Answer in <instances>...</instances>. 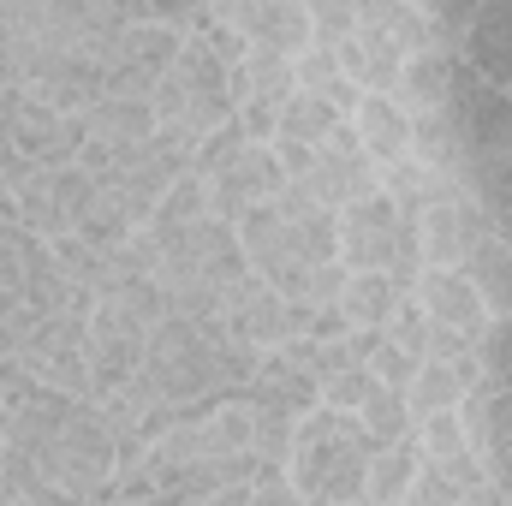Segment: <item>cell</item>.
I'll list each match as a JSON object with an SVG mask.
<instances>
[{
  "mask_svg": "<svg viewBox=\"0 0 512 506\" xmlns=\"http://www.w3.org/2000/svg\"><path fill=\"white\" fill-rule=\"evenodd\" d=\"M370 459H376V441L358 417H340L328 405L304 411L298 417V435H292V459H286V477L304 501L322 506H364V477H370Z\"/></svg>",
  "mask_w": 512,
  "mask_h": 506,
  "instance_id": "2",
  "label": "cell"
},
{
  "mask_svg": "<svg viewBox=\"0 0 512 506\" xmlns=\"http://www.w3.org/2000/svg\"><path fill=\"white\" fill-rule=\"evenodd\" d=\"M411 477H417V441L376 447V459H370V477H364V506H405Z\"/></svg>",
  "mask_w": 512,
  "mask_h": 506,
  "instance_id": "18",
  "label": "cell"
},
{
  "mask_svg": "<svg viewBox=\"0 0 512 506\" xmlns=\"http://www.w3.org/2000/svg\"><path fill=\"white\" fill-rule=\"evenodd\" d=\"M221 328H227L233 346H245L256 358L292 340V328H286V298H280L268 280H256V274H239L233 286H221Z\"/></svg>",
  "mask_w": 512,
  "mask_h": 506,
  "instance_id": "4",
  "label": "cell"
},
{
  "mask_svg": "<svg viewBox=\"0 0 512 506\" xmlns=\"http://www.w3.org/2000/svg\"><path fill=\"white\" fill-rule=\"evenodd\" d=\"M382 340L393 352H405V358H417L423 364V352H429V316H423V304L417 298H405L399 310H393V322L382 328Z\"/></svg>",
  "mask_w": 512,
  "mask_h": 506,
  "instance_id": "33",
  "label": "cell"
},
{
  "mask_svg": "<svg viewBox=\"0 0 512 506\" xmlns=\"http://www.w3.org/2000/svg\"><path fill=\"white\" fill-rule=\"evenodd\" d=\"M358 423L370 429V441H376V447H399V441H411V435H417V417H411L405 393H387V387H376V393L364 399Z\"/></svg>",
  "mask_w": 512,
  "mask_h": 506,
  "instance_id": "23",
  "label": "cell"
},
{
  "mask_svg": "<svg viewBox=\"0 0 512 506\" xmlns=\"http://www.w3.org/2000/svg\"><path fill=\"white\" fill-rule=\"evenodd\" d=\"M274 215H280L286 245H292V256H298L304 268L340 262V215H334V209H322L316 197H304L298 185H286V191L274 197Z\"/></svg>",
  "mask_w": 512,
  "mask_h": 506,
  "instance_id": "10",
  "label": "cell"
},
{
  "mask_svg": "<svg viewBox=\"0 0 512 506\" xmlns=\"http://www.w3.org/2000/svg\"><path fill=\"white\" fill-rule=\"evenodd\" d=\"M358 30H376V36H387V42H399L405 60L435 48V36H429V12L411 6V0H358Z\"/></svg>",
  "mask_w": 512,
  "mask_h": 506,
  "instance_id": "16",
  "label": "cell"
},
{
  "mask_svg": "<svg viewBox=\"0 0 512 506\" xmlns=\"http://www.w3.org/2000/svg\"><path fill=\"white\" fill-rule=\"evenodd\" d=\"M310 506H322V501H310Z\"/></svg>",
  "mask_w": 512,
  "mask_h": 506,
  "instance_id": "46",
  "label": "cell"
},
{
  "mask_svg": "<svg viewBox=\"0 0 512 506\" xmlns=\"http://www.w3.org/2000/svg\"><path fill=\"white\" fill-rule=\"evenodd\" d=\"M256 417V459L262 465H286L292 459V435H298V417L292 411H280V405H256V399H245Z\"/></svg>",
  "mask_w": 512,
  "mask_h": 506,
  "instance_id": "29",
  "label": "cell"
},
{
  "mask_svg": "<svg viewBox=\"0 0 512 506\" xmlns=\"http://www.w3.org/2000/svg\"><path fill=\"white\" fill-rule=\"evenodd\" d=\"M131 233H137V227L120 215V203H114L108 191H102V197H96V209L78 221V239H84V245H96V251H114V245H126Z\"/></svg>",
  "mask_w": 512,
  "mask_h": 506,
  "instance_id": "32",
  "label": "cell"
},
{
  "mask_svg": "<svg viewBox=\"0 0 512 506\" xmlns=\"http://www.w3.org/2000/svg\"><path fill=\"white\" fill-rule=\"evenodd\" d=\"M477 364L489 393H512V316H489V328L477 334Z\"/></svg>",
  "mask_w": 512,
  "mask_h": 506,
  "instance_id": "26",
  "label": "cell"
},
{
  "mask_svg": "<svg viewBox=\"0 0 512 506\" xmlns=\"http://www.w3.org/2000/svg\"><path fill=\"white\" fill-rule=\"evenodd\" d=\"M173 78H179L191 96H227V66H221L197 36H185V48H179V60H173Z\"/></svg>",
  "mask_w": 512,
  "mask_h": 506,
  "instance_id": "28",
  "label": "cell"
},
{
  "mask_svg": "<svg viewBox=\"0 0 512 506\" xmlns=\"http://www.w3.org/2000/svg\"><path fill=\"white\" fill-rule=\"evenodd\" d=\"M245 72H251V102H274V108H280L286 96H298V84H292V60H286V54L251 48Z\"/></svg>",
  "mask_w": 512,
  "mask_h": 506,
  "instance_id": "31",
  "label": "cell"
},
{
  "mask_svg": "<svg viewBox=\"0 0 512 506\" xmlns=\"http://www.w3.org/2000/svg\"><path fill=\"white\" fill-rule=\"evenodd\" d=\"M334 78H340V60H334L328 42H310V48L292 60V84H298V96H322Z\"/></svg>",
  "mask_w": 512,
  "mask_h": 506,
  "instance_id": "35",
  "label": "cell"
},
{
  "mask_svg": "<svg viewBox=\"0 0 512 506\" xmlns=\"http://www.w3.org/2000/svg\"><path fill=\"white\" fill-rule=\"evenodd\" d=\"M42 179H48V191H54V209H60V221H66V227L78 233V221H84V215L96 209L102 185H96V179H90V173H84L78 161H72V167H54V173H42Z\"/></svg>",
  "mask_w": 512,
  "mask_h": 506,
  "instance_id": "24",
  "label": "cell"
},
{
  "mask_svg": "<svg viewBox=\"0 0 512 506\" xmlns=\"http://www.w3.org/2000/svg\"><path fill=\"white\" fill-rule=\"evenodd\" d=\"M90 137H108V143H149L155 137V114L149 102H126V96H102L90 114H84Z\"/></svg>",
  "mask_w": 512,
  "mask_h": 506,
  "instance_id": "19",
  "label": "cell"
},
{
  "mask_svg": "<svg viewBox=\"0 0 512 506\" xmlns=\"http://www.w3.org/2000/svg\"><path fill=\"white\" fill-rule=\"evenodd\" d=\"M459 54H447V48H429V54H411L405 60V72H399V90H393V102L411 114V120H423V114H441L447 102H453V78H459Z\"/></svg>",
  "mask_w": 512,
  "mask_h": 506,
  "instance_id": "12",
  "label": "cell"
},
{
  "mask_svg": "<svg viewBox=\"0 0 512 506\" xmlns=\"http://www.w3.org/2000/svg\"><path fill=\"white\" fill-rule=\"evenodd\" d=\"M411 441H417V453H423V459H435V465L471 459V441H465V423H459V411H435V417H423Z\"/></svg>",
  "mask_w": 512,
  "mask_h": 506,
  "instance_id": "27",
  "label": "cell"
},
{
  "mask_svg": "<svg viewBox=\"0 0 512 506\" xmlns=\"http://www.w3.org/2000/svg\"><path fill=\"white\" fill-rule=\"evenodd\" d=\"M251 506H310L298 489H292V477H286V465H262L251 483Z\"/></svg>",
  "mask_w": 512,
  "mask_h": 506,
  "instance_id": "39",
  "label": "cell"
},
{
  "mask_svg": "<svg viewBox=\"0 0 512 506\" xmlns=\"http://www.w3.org/2000/svg\"><path fill=\"white\" fill-rule=\"evenodd\" d=\"M352 131H358L364 155L376 161V173L411 155V114H405L393 96H364L358 114H352Z\"/></svg>",
  "mask_w": 512,
  "mask_h": 506,
  "instance_id": "13",
  "label": "cell"
},
{
  "mask_svg": "<svg viewBox=\"0 0 512 506\" xmlns=\"http://www.w3.org/2000/svg\"><path fill=\"white\" fill-rule=\"evenodd\" d=\"M203 506H251V483H227V489H215Z\"/></svg>",
  "mask_w": 512,
  "mask_h": 506,
  "instance_id": "44",
  "label": "cell"
},
{
  "mask_svg": "<svg viewBox=\"0 0 512 506\" xmlns=\"http://www.w3.org/2000/svg\"><path fill=\"white\" fill-rule=\"evenodd\" d=\"M322 102H328V108H334L340 120H352V114H358V102H364V90H358L352 78H334V84L322 90Z\"/></svg>",
  "mask_w": 512,
  "mask_h": 506,
  "instance_id": "43",
  "label": "cell"
},
{
  "mask_svg": "<svg viewBox=\"0 0 512 506\" xmlns=\"http://www.w3.org/2000/svg\"><path fill=\"white\" fill-rule=\"evenodd\" d=\"M340 292H346V268L340 262H316V268H304V286H298L292 304H304V310H340Z\"/></svg>",
  "mask_w": 512,
  "mask_h": 506,
  "instance_id": "36",
  "label": "cell"
},
{
  "mask_svg": "<svg viewBox=\"0 0 512 506\" xmlns=\"http://www.w3.org/2000/svg\"><path fill=\"white\" fill-rule=\"evenodd\" d=\"M465 274H471V286L483 292V304H489V316H512V239L507 227H483L477 233V245L465 256Z\"/></svg>",
  "mask_w": 512,
  "mask_h": 506,
  "instance_id": "14",
  "label": "cell"
},
{
  "mask_svg": "<svg viewBox=\"0 0 512 506\" xmlns=\"http://www.w3.org/2000/svg\"><path fill=\"white\" fill-rule=\"evenodd\" d=\"M310 36L328 42V48L358 36V0H310Z\"/></svg>",
  "mask_w": 512,
  "mask_h": 506,
  "instance_id": "34",
  "label": "cell"
},
{
  "mask_svg": "<svg viewBox=\"0 0 512 506\" xmlns=\"http://www.w3.org/2000/svg\"><path fill=\"white\" fill-rule=\"evenodd\" d=\"M239 126H245L251 143H274V131H280V108H274V102H245V108H239Z\"/></svg>",
  "mask_w": 512,
  "mask_h": 506,
  "instance_id": "42",
  "label": "cell"
},
{
  "mask_svg": "<svg viewBox=\"0 0 512 506\" xmlns=\"http://www.w3.org/2000/svg\"><path fill=\"white\" fill-rule=\"evenodd\" d=\"M221 18L251 42V48H268V54H286L298 60L316 36H310V6L298 0H233L221 6Z\"/></svg>",
  "mask_w": 512,
  "mask_h": 506,
  "instance_id": "7",
  "label": "cell"
},
{
  "mask_svg": "<svg viewBox=\"0 0 512 506\" xmlns=\"http://www.w3.org/2000/svg\"><path fill=\"white\" fill-rule=\"evenodd\" d=\"M197 42H203V48H209V54H215V60H221V66H227V72H233V66H245V60H251V42H245V36H239V30H233V24H227V18H221V24H209V30H203V36H197Z\"/></svg>",
  "mask_w": 512,
  "mask_h": 506,
  "instance_id": "41",
  "label": "cell"
},
{
  "mask_svg": "<svg viewBox=\"0 0 512 506\" xmlns=\"http://www.w3.org/2000/svg\"><path fill=\"white\" fill-rule=\"evenodd\" d=\"M334 126H340V114H334L322 96H286V102H280V131H274V143H304V149H322Z\"/></svg>",
  "mask_w": 512,
  "mask_h": 506,
  "instance_id": "21",
  "label": "cell"
},
{
  "mask_svg": "<svg viewBox=\"0 0 512 506\" xmlns=\"http://www.w3.org/2000/svg\"><path fill=\"white\" fill-rule=\"evenodd\" d=\"M489 227V215L459 191V197H441L417 215V233H423V268H465V256L477 245V233Z\"/></svg>",
  "mask_w": 512,
  "mask_h": 506,
  "instance_id": "8",
  "label": "cell"
},
{
  "mask_svg": "<svg viewBox=\"0 0 512 506\" xmlns=\"http://www.w3.org/2000/svg\"><path fill=\"white\" fill-rule=\"evenodd\" d=\"M143 346H149V328H143L137 316H126L120 304L96 298V310H90V334H84V364H90L96 393L126 387V381L143 370Z\"/></svg>",
  "mask_w": 512,
  "mask_h": 506,
  "instance_id": "3",
  "label": "cell"
},
{
  "mask_svg": "<svg viewBox=\"0 0 512 506\" xmlns=\"http://www.w3.org/2000/svg\"><path fill=\"white\" fill-rule=\"evenodd\" d=\"M54 251V268L72 280V286H84V292H102L108 286V251H96V245H84L78 233H66V239H54L48 245Z\"/></svg>",
  "mask_w": 512,
  "mask_h": 506,
  "instance_id": "25",
  "label": "cell"
},
{
  "mask_svg": "<svg viewBox=\"0 0 512 506\" xmlns=\"http://www.w3.org/2000/svg\"><path fill=\"white\" fill-rule=\"evenodd\" d=\"M370 393H376V376H370V370H346V376L322 381V405H328V411H340V417H358Z\"/></svg>",
  "mask_w": 512,
  "mask_h": 506,
  "instance_id": "37",
  "label": "cell"
},
{
  "mask_svg": "<svg viewBox=\"0 0 512 506\" xmlns=\"http://www.w3.org/2000/svg\"><path fill=\"white\" fill-rule=\"evenodd\" d=\"M251 149V137H245V126L233 120V126H221V131H209L203 143H197V161H191V179H203V185H215L239 155Z\"/></svg>",
  "mask_w": 512,
  "mask_h": 506,
  "instance_id": "30",
  "label": "cell"
},
{
  "mask_svg": "<svg viewBox=\"0 0 512 506\" xmlns=\"http://www.w3.org/2000/svg\"><path fill=\"white\" fill-rule=\"evenodd\" d=\"M507 239H512V227H507Z\"/></svg>",
  "mask_w": 512,
  "mask_h": 506,
  "instance_id": "47",
  "label": "cell"
},
{
  "mask_svg": "<svg viewBox=\"0 0 512 506\" xmlns=\"http://www.w3.org/2000/svg\"><path fill=\"white\" fill-rule=\"evenodd\" d=\"M483 483H489V471H483L477 453L471 459H453V465H435V459L417 453V477L405 489V506H459L465 495H477Z\"/></svg>",
  "mask_w": 512,
  "mask_h": 506,
  "instance_id": "15",
  "label": "cell"
},
{
  "mask_svg": "<svg viewBox=\"0 0 512 506\" xmlns=\"http://www.w3.org/2000/svg\"><path fill=\"white\" fill-rule=\"evenodd\" d=\"M459 60H465L483 84H495L501 96H512V0L477 6L471 36L459 42Z\"/></svg>",
  "mask_w": 512,
  "mask_h": 506,
  "instance_id": "11",
  "label": "cell"
},
{
  "mask_svg": "<svg viewBox=\"0 0 512 506\" xmlns=\"http://www.w3.org/2000/svg\"><path fill=\"white\" fill-rule=\"evenodd\" d=\"M459 506H512V495H501L495 483H483L477 495H465V501H459Z\"/></svg>",
  "mask_w": 512,
  "mask_h": 506,
  "instance_id": "45",
  "label": "cell"
},
{
  "mask_svg": "<svg viewBox=\"0 0 512 506\" xmlns=\"http://www.w3.org/2000/svg\"><path fill=\"white\" fill-rule=\"evenodd\" d=\"M465 399H471V387L459 381V370H447V364H417V381L405 387V405H411L417 423L435 417V411H459Z\"/></svg>",
  "mask_w": 512,
  "mask_h": 506,
  "instance_id": "20",
  "label": "cell"
},
{
  "mask_svg": "<svg viewBox=\"0 0 512 506\" xmlns=\"http://www.w3.org/2000/svg\"><path fill=\"white\" fill-rule=\"evenodd\" d=\"M399 304H405V292H399L387 274H346V292H340V316H346V328L382 334Z\"/></svg>",
  "mask_w": 512,
  "mask_h": 506,
  "instance_id": "17",
  "label": "cell"
},
{
  "mask_svg": "<svg viewBox=\"0 0 512 506\" xmlns=\"http://www.w3.org/2000/svg\"><path fill=\"white\" fill-rule=\"evenodd\" d=\"M185 108H191V90H185L173 72H161V78H155V90H149V114H155V126H179V120H185Z\"/></svg>",
  "mask_w": 512,
  "mask_h": 506,
  "instance_id": "38",
  "label": "cell"
},
{
  "mask_svg": "<svg viewBox=\"0 0 512 506\" xmlns=\"http://www.w3.org/2000/svg\"><path fill=\"white\" fill-rule=\"evenodd\" d=\"M393 245H399V209L382 191L340 209V268L346 274H387Z\"/></svg>",
  "mask_w": 512,
  "mask_h": 506,
  "instance_id": "5",
  "label": "cell"
},
{
  "mask_svg": "<svg viewBox=\"0 0 512 506\" xmlns=\"http://www.w3.org/2000/svg\"><path fill=\"white\" fill-rule=\"evenodd\" d=\"M459 423H465V441L471 453L483 459L489 483L512 495V393H489V387H471V399L459 405Z\"/></svg>",
  "mask_w": 512,
  "mask_h": 506,
  "instance_id": "6",
  "label": "cell"
},
{
  "mask_svg": "<svg viewBox=\"0 0 512 506\" xmlns=\"http://www.w3.org/2000/svg\"><path fill=\"white\" fill-rule=\"evenodd\" d=\"M417 304H423L429 328H453V334H471V340L489 328V304H483V292L471 286L465 268H423Z\"/></svg>",
  "mask_w": 512,
  "mask_h": 506,
  "instance_id": "9",
  "label": "cell"
},
{
  "mask_svg": "<svg viewBox=\"0 0 512 506\" xmlns=\"http://www.w3.org/2000/svg\"><path fill=\"white\" fill-rule=\"evenodd\" d=\"M370 376H376V387H387V393H405L411 381H417V358H405V352H393V346H376V358H370Z\"/></svg>",
  "mask_w": 512,
  "mask_h": 506,
  "instance_id": "40",
  "label": "cell"
},
{
  "mask_svg": "<svg viewBox=\"0 0 512 506\" xmlns=\"http://www.w3.org/2000/svg\"><path fill=\"white\" fill-rule=\"evenodd\" d=\"M203 215H209V185L185 173V179H179V185H173V191L161 197V209H155V221H149V233H155V239L167 245V239H179L185 227H197Z\"/></svg>",
  "mask_w": 512,
  "mask_h": 506,
  "instance_id": "22",
  "label": "cell"
},
{
  "mask_svg": "<svg viewBox=\"0 0 512 506\" xmlns=\"http://www.w3.org/2000/svg\"><path fill=\"white\" fill-rule=\"evenodd\" d=\"M453 126H459V185L495 221L512 227V96L483 84L471 66L453 78Z\"/></svg>",
  "mask_w": 512,
  "mask_h": 506,
  "instance_id": "1",
  "label": "cell"
}]
</instances>
